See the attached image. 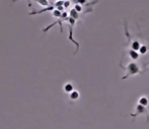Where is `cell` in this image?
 <instances>
[{"instance_id": "cell-5", "label": "cell", "mask_w": 149, "mask_h": 129, "mask_svg": "<svg viewBox=\"0 0 149 129\" xmlns=\"http://www.w3.org/2000/svg\"><path fill=\"white\" fill-rule=\"evenodd\" d=\"M55 9V6L54 5H50L46 8H43L41 10H33L29 13V15H37V14H41V13H44V12H48V11H53Z\"/></svg>"}, {"instance_id": "cell-7", "label": "cell", "mask_w": 149, "mask_h": 129, "mask_svg": "<svg viewBox=\"0 0 149 129\" xmlns=\"http://www.w3.org/2000/svg\"><path fill=\"white\" fill-rule=\"evenodd\" d=\"M138 104L141 105V106H143V107H147L148 104H149L148 98L146 96H141L139 98V100H138Z\"/></svg>"}, {"instance_id": "cell-13", "label": "cell", "mask_w": 149, "mask_h": 129, "mask_svg": "<svg viewBox=\"0 0 149 129\" xmlns=\"http://www.w3.org/2000/svg\"><path fill=\"white\" fill-rule=\"evenodd\" d=\"M38 3H39L40 5H42V6H46V7H48V6L51 5V4H50L49 2H47V1H38Z\"/></svg>"}, {"instance_id": "cell-2", "label": "cell", "mask_w": 149, "mask_h": 129, "mask_svg": "<svg viewBox=\"0 0 149 129\" xmlns=\"http://www.w3.org/2000/svg\"><path fill=\"white\" fill-rule=\"evenodd\" d=\"M67 22H68V27H69V36H68V38H69V40H70L71 43H73L75 45H76V51H74V55H76L77 51H78V49H79V43H77V41L74 39V37H73V27H74L76 20H74L73 18H71L70 16H69L68 19H67Z\"/></svg>"}, {"instance_id": "cell-14", "label": "cell", "mask_w": 149, "mask_h": 129, "mask_svg": "<svg viewBox=\"0 0 149 129\" xmlns=\"http://www.w3.org/2000/svg\"><path fill=\"white\" fill-rule=\"evenodd\" d=\"M70 4H71V3H70V2H69V1H65V2H63V8H68Z\"/></svg>"}, {"instance_id": "cell-4", "label": "cell", "mask_w": 149, "mask_h": 129, "mask_svg": "<svg viewBox=\"0 0 149 129\" xmlns=\"http://www.w3.org/2000/svg\"><path fill=\"white\" fill-rule=\"evenodd\" d=\"M139 115H146L147 122H149V111H148V109L146 107H143V106L137 104V105H136L135 112H134V113L129 114V116H131V117H133V118H136Z\"/></svg>"}, {"instance_id": "cell-1", "label": "cell", "mask_w": 149, "mask_h": 129, "mask_svg": "<svg viewBox=\"0 0 149 129\" xmlns=\"http://www.w3.org/2000/svg\"><path fill=\"white\" fill-rule=\"evenodd\" d=\"M120 67H121L122 69H124V70H126V72H127L126 76L122 77V80H126V79L131 76H135V75H137V74H142V73H143L140 70L139 64L137 63H135V62H131V63L128 64L127 67H124L123 64H122V61H121L120 62Z\"/></svg>"}, {"instance_id": "cell-8", "label": "cell", "mask_w": 149, "mask_h": 129, "mask_svg": "<svg viewBox=\"0 0 149 129\" xmlns=\"http://www.w3.org/2000/svg\"><path fill=\"white\" fill-rule=\"evenodd\" d=\"M64 91L66 93H71L72 91H74V87H73V85L71 83H67L64 86Z\"/></svg>"}, {"instance_id": "cell-3", "label": "cell", "mask_w": 149, "mask_h": 129, "mask_svg": "<svg viewBox=\"0 0 149 129\" xmlns=\"http://www.w3.org/2000/svg\"><path fill=\"white\" fill-rule=\"evenodd\" d=\"M68 17H69V16H68V13H67L66 11H63V12H62V14H61V16H60L59 19H58L57 21L54 22V23L50 24V25H48L47 27L44 28V30H43V32H44V33H46V32H48V30H50V28H52V27H53V26H55L56 24H59V25H60V32H63L62 23H63V22H64V21H67V19H68Z\"/></svg>"}, {"instance_id": "cell-12", "label": "cell", "mask_w": 149, "mask_h": 129, "mask_svg": "<svg viewBox=\"0 0 149 129\" xmlns=\"http://www.w3.org/2000/svg\"><path fill=\"white\" fill-rule=\"evenodd\" d=\"M61 14H62V12L58 11V10H57V9H54V10H53V15H54V16H55V17H56V18H60Z\"/></svg>"}, {"instance_id": "cell-6", "label": "cell", "mask_w": 149, "mask_h": 129, "mask_svg": "<svg viewBox=\"0 0 149 129\" xmlns=\"http://www.w3.org/2000/svg\"><path fill=\"white\" fill-rule=\"evenodd\" d=\"M127 54L129 55V57L131 58L132 60H134V61H137V60L139 59V53H138V51H135L131 49H128Z\"/></svg>"}, {"instance_id": "cell-11", "label": "cell", "mask_w": 149, "mask_h": 129, "mask_svg": "<svg viewBox=\"0 0 149 129\" xmlns=\"http://www.w3.org/2000/svg\"><path fill=\"white\" fill-rule=\"evenodd\" d=\"M148 51V47L147 45H141L139 49V53L141 55H146V53Z\"/></svg>"}, {"instance_id": "cell-10", "label": "cell", "mask_w": 149, "mask_h": 129, "mask_svg": "<svg viewBox=\"0 0 149 129\" xmlns=\"http://www.w3.org/2000/svg\"><path fill=\"white\" fill-rule=\"evenodd\" d=\"M70 99L71 100H77L79 98V92L78 91H76V90H74V91H72V92L70 93Z\"/></svg>"}, {"instance_id": "cell-9", "label": "cell", "mask_w": 149, "mask_h": 129, "mask_svg": "<svg viewBox=\"0 0 149 129\" xmlns=\"http://www.w3.org/2000/svg\"><path fill=\"white\" fill-rule=\"evenodd\" d=\"M79 16H80V14L77 13V12L75 11V10L73 9V8L70 10V17H71V18H73L74 20H77V19L79 18Z\"/></svg>"}]
</instances>
